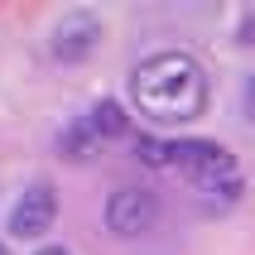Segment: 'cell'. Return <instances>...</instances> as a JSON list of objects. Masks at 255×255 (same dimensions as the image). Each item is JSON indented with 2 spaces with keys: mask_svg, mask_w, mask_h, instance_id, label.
Segmentation results:
<instances>
[{
  "mask_svg": "<svg viewBox=\"0 0 255 255\" xmlns=\"http://www.w3.org/2000/svg\"><path fill=\"white\" fill-rule=\"evenodd\" d=\"M130 101L159 126H188L207 111V72L183 48H159L130 72Z\"/></svg>",
  "mask_w": 255,
  "mask_h": 255,
  "instance_id": "cell-1",
  "label": "cell"
},
{
  "mask_svg": "<svg viewBox=\"0 0 255 255\" xmlns=\"http://www.w3.org/2000/svg\"><path fill=\"white\" fill-rule=\"evenodd\" d=\"M169 169H178L183 178H193L202 193H212V188L241 178L231 149H227V144H217V140H173L169 144Z\"/></svg>",
  "mask_w": 255,
  "mask_h": 255,
  "instance_id": "cell-2",
  "label": "cell"
},
{
  "mask_svg": "<svg viewBox=\"0 0 255 255\" xmlns=\"http://www.w3.org/2000/svg\"><path fill=\"white\" fill-rule=\"evenodd\" d=\"M159 222V198L149 188H116L106 198V227L111 236H144Z\"/></svg>",
  "mask_w": 255,
  "mask_h": 255,
  "instance_id": "cell-3",
  "label": "cell"
},
{
  "mask_svg": "<svg viewBox=\"0 0 255 255\" xmlns=\"http://www.w3.org/2000/svg\"><path fill=\"white\" fill-rule=\"evenodd\" d=\"M101 34H106V24H101L92 10H72V14H63V19L53 24V39H48V48H53L58 63H82V58L97 53Z\"/></svg>",
  "mask_w": 255,
  "mask_h": 255,
  "instance_id": "cell-4",
  "label": "cell"
},
{
  "mask_svg": "<svg viewBox=\"0 0 255 255\" xmlns=\"http://www.w3.org/2000/svg\"><path fill=\"white\" fill-rule=\"evenodd\" d=\"M53 217H58L53 188L34 183V188H24V198L10 207V231L19 236V241H34V236H43V231H53Z\"/></svg>",
  "mask_w": 255,
  "mask_h": 255,
  "instance_id": "cell-5",
  "label": "cell"
},
{
  "mask_svg": "<svg viewBox=\"0 0 255 255\" xmlns=\"http://www.w3.org/2000/svg\"><path fill=\"white\" fill-rule=\"evenodd\" d=\"M87 126H92V135H101V140H121L130 130V116H126L121 101H97L92 116H87Z\"/></svg>",
  "mask_w": 255,
  "mask_h": 255,
  "instance_id": "cell-6",
  "label": "cell"
},
{
  "mask_svg": "<svg viewBox=\"0 0 255 255\" xmlns=\"http://www.w3.org/2000/svg\"><path fill=\"white\" fill-rule=\"evenodd\" d=\"M92 140H97L92 126H68L63 135H58V149H63L68 159H87V154H92Z\"/></svg>",
  "mask_w": 255,
  "mask_h": 255,
  "instance_id": "cell-7",
  "label": "cell"
},
{
  "mask_svg": "<svg viewBox=\"0 0 255 255\" xmlns=\"http://www.w3.org/2000/svg\"><path fill=\"white\" fill-rule=\"evenodd\" d=\"M135 154H140V164H149V169H164V164H169V144L154 140V135H140V140H135Z\"/></svg>",
  "mask_w": 255,
  "mask_h": 255,
  "instance_id": "cell-8",
  "label": "cell"
},
{
  "mask_svg": "<svg viewBox=\"0 0 255 255\" xmlns=\"http://www.w3.org/2000/svg\"><path fill=\"white\" fill-rule=\"evenodd\" d=\"M246 116H251V126H255V72H251V82H246Z\"/></svg>",
  "mask_w": 255,
  "mask_h": 255,
  "instance_id": "cell-9",
  "label": "cell"
},
{
  "mask_svg": "<svg viewBox=\"0 0 255 255\" xmlns=\"http://www.w3.org/2000/svg\"><path fill=\"white\" fill-rule=\"evenodd\" d=\"M241 43H255V14H246V19H241Z\"/></svg>",
  "mask_w": 255,
  "mask_h": 255,
  "instance_id": "cell-10",
  "label": "cell"
},
{
  "mask_svg": "<svg viewBox=\"0 0 255 255\" xmlns=\"http://www.w3.org/2000/svg\"><path fill=\"white\" fill-rule=\"evenodd\" d=\"M34 255H68V251H63V246H39Z\"/></svg>",
  "mask_w": 255,
  "mask_h": 255,
  "instance_id": "cell-11",
  "label": "cell"
},
{
  "mask_svg": "<svg viewBox=\"0 0 255 255\" xmlns=\"http://www.w3.org/2000/svg\"><path fill=\"white\" fill-rule=\"evenodd\" d=\"M0 255H10V251H5V241H0Z\"/></svg>",
  "mask_w": 255,
  "mask_h": 255,
  "instance_id": "cell-12",
  "label": "cell"
}]
</instances>
